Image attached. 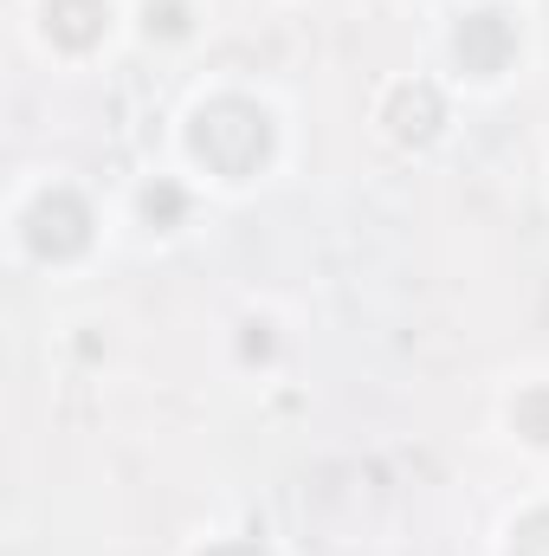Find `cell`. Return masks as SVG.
Returning a JSON list of instances; mask_svg holds the SVG:
<instances>
[{
    "label": "cell",
    "instance_id": "cell-1",
    "mask_svg": "<svg viewBox=\"0 0 549 556\" xmlns=\"http://www.w3.org/2000/svg\"><path fill=\"white\" fill-rule=\"evenodd\" d=\"M188 142H194V155H201L214 175H253V168L272 155V124H266L259 104L220 98V104H207V111L194 117Z\"/></svg>",
    "mask_w": 549,
    "mask_h": 556
},
{
    "label": "cell",
    "instance_id": "cell-2",
    "mask_svg": "<svg viewBox=\"0 0 549 556\" xmlns=\"http://www.w3.org/2000/svg\"><path fill=\"white\" fill-rule=\"evenodd\" d=\"M26 247H33L39 260H72V253H85V247H91V207H85L72 188L39 194L33 214H26Z\"/></svg>",
    "mask_w": 549,
    "mask_h": 556
},
{
    "label": "cell",
    "instance_id": "cell-3",
    "mask_svg": "<svg viewBox=\"0 0 549 556\" xmlns=\"http://www.w3.org/2000/svg\"><path fill=\"white\" fill-rule=\"evenodd\" d=\"M452 52H459V65H465L472 78H498V72L511 65V52H518V26H511L505 13H491V7H485V13H465Z\"/></svg>",
    "mask_w": 549,
    "mask_h": 556
},
{
    "label": "cell",
    "instance_id": "cell-4",
    "mask_svg": "<svg viewBox=\"0 0 549 556\" xmlns=\"http://www.w3.org/2000/svg\"><path fill=\"white\" fill-rule=\"evenodd\" d=\"M104 26H111V0H46V33L72 52L98 46Z\"/></svg>",
    "mask_w": 549,
    "mask_h": 556
},
{
    "label": "cell",
    "instance_id": "cell-5",
    "mask_svg": "<svg viewBox=\"0 0 549 556\" xmlns=\"http://www.w3.org/2000/svg\"><path fill=\"white\" fill-rule=\"evenodd\" d=\"M439 91L433 85H401L395 98H388V124H395V137L401 142H426L433 130H439Z\"/></svg>",
    "mask_w": 549,
    "mask_h": 556
},
{
    "label": "cell",
    "instance_id": "cell-6",
    "mask_svg": "<svg viewBox=\"0 0 549 556\" xmlns=\"http://www.w3.org/2000/svg\"><path fill=\"white\" fill-rule=\"evenodd\" d=\"M511 420H518V433H524V440L549 446V389H524V395H518V408H511Z\"/></svg>",
    "mask_w": 549,
    "mask_h": 556
},
{
    "label": "cell",
    "instance_id": "cell-7",
    "mask_svg": "<svg viewBox=\"0 0 549 556\" xmlns=\"http://www.w3.org/2000/svg\"><path fill=\"white\" fill-rule=\"evenodd\" d=\"M181 207H188V201H181V188H175V181H155V188L142 194V214H149L155 227H175V220H181Z\"/></svg>",
    "mask_w": 549,
    "mask_h": 556
},
{
    "label": "cell",
    "instance_id": "cell-8",
    "mask_svg": "<svg viewBox=\"0 0 549 556\" xmlns=\"http://www.w3.org/2000/svg\"><path fill=\"white\" fill-rule=\"evenodd\" d=\"M511 556H549V511H531L511 531Z\"/></svg>",
    "mask_w": 549,
    "mask_h": 556
},
{
    "label": "cell",
    "instance_id": "cell-9",
    "mask_svg": "<svg viewBox=\"0 0 549 556\" xmlns=\"http://www.w3.org/2000/svg\"><path fill=\"white\" fill-rule=\"evenodd\" d=\"M188 26V13H181V0H149V33H181Z\"/></svg>",
    "mask_w": 549,
    "mask_h": 556
},
{
    "label": "cell",
    "instance_id": "cell-10",
    "mask_svg": "<svg viewBox=\"0 0 549 556\" xmlns=\"http://www.w3.org/2000/svg\"><path fill=\"white\" fill-rule=\"evenodd\" d=\"M207 556H266L259 544H220V551H207Z\"/></svg>",
    "mask_w": 549,
    "mask_h": 556
}]
</instances>
